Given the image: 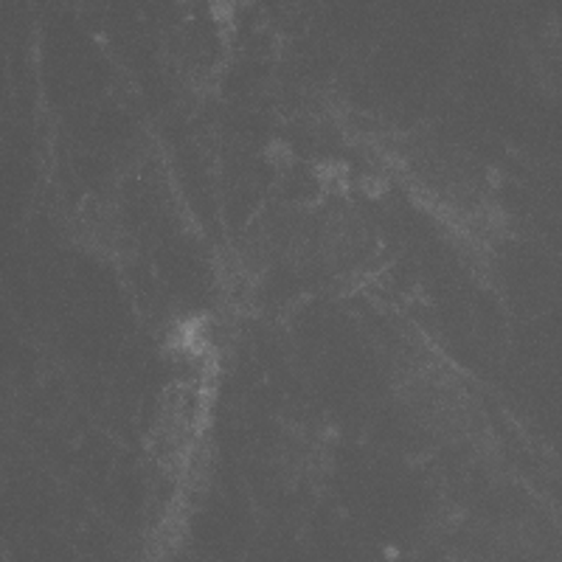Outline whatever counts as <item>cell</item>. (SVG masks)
<instances>
[{
    "label": "cell",
    "instance_id": "cell-1",
    "mask_svg": "<svg viewBox=\"0 0 562 562\" xmlns=\"http://www.w3.org/2000/svg\"><path fill=\"white\" fill-rule=\"evenodd\" d=\"M535 59L537 63H546V68L540 70L546 79L562 82V32H551V40L537 52Z\"/></svg>",
    "mask_w": 562,
    "mask_h": 562
}]
</instances>
